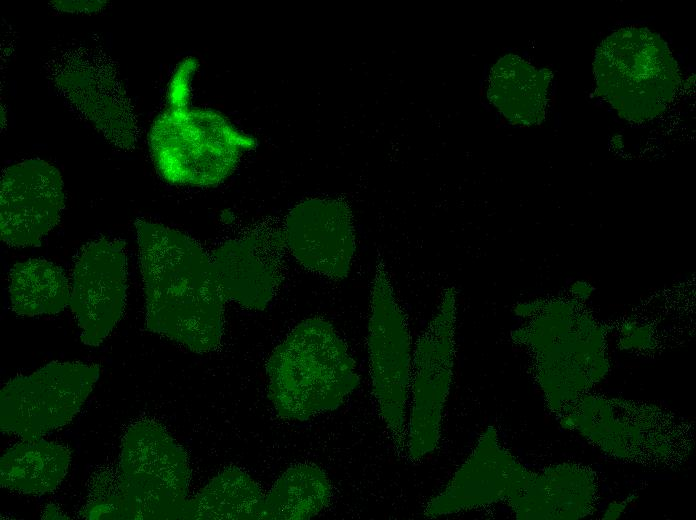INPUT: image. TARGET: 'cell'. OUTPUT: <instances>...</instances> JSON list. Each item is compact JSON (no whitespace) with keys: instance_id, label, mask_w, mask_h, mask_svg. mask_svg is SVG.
Listing matches in <instances>:
<instances>
[{"instance_id":"6da1fadb","label":"cell","mask_w":696,"mask_h":520,"mask_svg":"<svg viewBox=\"0 0 696 520\" xmlns=\"http://www.w3.org/2000/svg\"><path fill=\"white\" fill-rule=\"evenodd\" d=\"M146 298V326L191 351L220 346L224 305L211 255L184 233L135 222Z\"/></svg>"},{"instance_id":"7a4b0ae2","label":"cell","mask_w":696,"mask_h":520,"mask_svg":"<svg viewBox=\"0 0 696 520\" xmlns=\"http://www.w3.org/2000/svg\"><path fill=\"white\" fill-rule=\"evenodd\" d=\"M266 371L276 411L294 421L337 409L359 384L345 342L320 318L297 324L271 353Z\"/></svg>"},{"instance_id":"3957f363","label":"cell","mask_w":696,"mask_h":520,"mask_svg":"<svg viewBox=\"0 0 696 520\" xmlns=\"http://www.w3.org/2000/svg\"><path fill=\"white\" fill-rule=\"evenodd\" d=\"M252 145L220 114L180 105L159 115L149 134L158 173L170 183L194 187L223 182Z\"/></svg>"},{"instance_id":"277c9868","label":"cell","mask_w":696,"mask_h":520,"mask_svg":"<svg viewBox=\"0 0 696 520\" xmlns=\"http://www.w3.org/2000/svg\"><path fill=\"white\" fill-rule=\"evenodd\" d=\"M597 92L631 121L662 114L679 84L677 64L666 43L644 28H625L608 36L594 62Z\"/></svg>"},{"instance_id":"5b68a950","label":"cell","mask_w":696,"mask_h":520,"mask_svg":"<svg viewBox=\"0 0 696 520\" xmlns=\"http://www.w3.org/2000/svg\"><path fill=\"white\" fill-rule=\"evenodd\" d=\"M117 471L130 519H184L188 460L163 427L148 420L133 424Z\"/></svg>"},{"instance_id":"8992f818","label":"cell","mask_w":696,"mask_h":520,"mask_svg":"<svg viewBox=\"0 0 696 520\" xmlns=\"http://www.w3.org/2000/svg\"><path fill=\"white\" fill-rule=\"evenodd\" d=\"M456 292L443 291L437 309L413 349L405 445L420 461L439 444L455 359Z\"/></svg>"},{"instance_id":"52a82bcc","label":"cell","mask_w":696,"mask_h":520,"mask_svg":"<svg viewBox=\"0 0 696 520\" xmlns=\"http://www.w3.org/2000/svg\"><path fill=\"white\" fill-rule=\"evenodd\" d=\"M368 351L373 393L396 444L405 445L413 347L406 317L382 260L371 289Z\"/></svg>"},{"instance_id":"ba28073f","label":"cell","mask_w":696,"mask_h":520,"mask_svg":"<svg viewBox=\"0 0 696 520\" xmlns=\"http://www.w3.org/2000/svg\"><path fill=\"white\" fill-rule=\"evenodd\" d=\"M100 374L96 364L51 362L5 384L0 394V427L22 439L41 438L70 422Z\"/></svg>"},{"instance_id":"9c48e42d","label":"cell","mask_w":696,"mask_h":520,"mask_svg":"<svg viewBox=\"0 0 696 520\" xmlns=\"http://www.w3.org/2000/svg\"><path fill=\"white\" fill-rule=\"evenodd\" d=\"M126 290L124 243L106 238L88 243L73 268L69 304L84 344L97 346L111 333L122 317Z\"/></svg>"},{"instance_id":"30bf717a","label":"cell","mask_w":696,"mask_h":520,"mask_svg":"<svg viewBox=\"0 0 696 520\" xmlns=\"http://www.w3.org/2000/svg\"><path fill=\"white\" fill-rule=\"evenodd\" d=\"M63 180L52 164L29 159L5 169L0 183L1 240L12 247L39 246L59 223Z\"/></svg>"},{"instance_id":"8fae6325","label":"cell","mask_w":696,"mask_h":520,"mask_svg":"<svg viewBox=\"0 0 696 520\" xmlns=\"http://www.w3.org/2000/svg\"><path fill=\"white\" fill-rule=\"evenodd\" d=\"M286 250L283 232L273 228H257L218 246L211 258L226 300L264 309L284 277Z\"/></svg>"},{"instance_id":"7c38bea8","label":"cell","mask_w":696,"mask_h":520,"mask_svg":"<svg viewBox=\"0 0 696 520\" xmlns=\"http://www.w3.org/2000/svg\"><path fill=\"white\" fill-rule=\"evenodd\" d=\"M287 250L306 269L330 279L347 277L355 253V232L347 206L313 199L298 205L283 231Z\"/></svg>"},{"instance_id":"4fadbf2b","label":"cell","mask_w":696,"mask_h":520,"mask_svg":"<svg viewBox=\"0 0 696 520\" xmlns=\"http://www.w3.org/2000/svg\"><path fill=\"white\" fill-rule=\"evenodd\" d=\"M529 481L525 471L497 445L488 431L447 485L427 503L424 515L438 517L509 498L515 500Z\"/></svg>"},{"instance_id":"5bb4252c","label":"cell","mask_w":696,"mask_h":520,"mask_svg":"<svg viewBox=\"0 0 696 520\" xmlns=\"http://www.w3.org/2000/svg\"><path fill=\"white\" fill-rule=\"evenodd\" d=\"M59 89L74 107L122 149L136 142L134 115L115 75L98 60H69L56 76Z\"/></svg>"},{"instance_id":"9a60e30c","label":"cell","mask_w":696,"mask_h":520,"mask_svg":"<svg viewBox=\"0 0 696 520\" xmlns=\"http://www.w3.org/2000/svg\"><path fill=\"white\" fill-rule=\"evenodd\" d=\"M549 82L545 70L518 56L506 55L491 70L488 98L511 123L536 124L545 115Z\"/></svg>"},{"instance_id":"2e32d148","label":"cell","mask_w":696,"mask_h":520,"mask_svg":"<svg viewBox=\"0 0 696 520\" xmlns=\"http://www.w3.org/2000/svg\"><path fill=\"white\" fill-rule=\"evenodd\" d=\"M69 463L65 446L42 438L22 439L1 457L0 482L18 493H49L59 486Z\"/></svg>"},{"instance_id":"e0dca14e","label":"cell","mask_w":696,"mask_h":520,"mask_svg":"<svg viewBox=\"0 0 696 520\" xmlns=\"http://www.w3.org/2000/svg\"><path fill=\"white\" fill-rule=\"evenodd\" d=\"M71 283L64 270L45 259H27L9 273L12 310L22 316L52 315L70 304Z\"/></svg>"},{"instance_id":"ac0fdd59","label":"cell","mask_w":696,"mask_h":520,"mask_svg":"<svg viewBox=\"0 0 696 520\" xmlns=\"http://www.w3.org/2000/svg\"><path fill=\"white\" fill-rule=\"evenodd\" d=\"M332 495L322 469L301 464L289 468L263 496L257 519H308L327 507Z\"/></svg>"},{"instance_id":"d6986e66","label":"cell","mask_w":696,"mask_h":520,"mask_svg":"<svg viewBox=\"0 0 696 520\" xmlns=\"http://www.w3.org/2000/svg\"><path fill=\"white\" fill-rule=\"evenodd\" d=\"M263 496L249 475L226 469L188 500L184 519H257Z\"/></svg>"},{"instance_id":"ffe728a7","label":"cell","mask_w":696,"mask_h":520,"mask_svg":"<svg viewBox=\"0 0 696 520\" xmlns=\"http://www.w3.org/2000/svg\"><path fill=\"white\" fill-rule=\"evenodd\" d=\"M82 516L87 519H130L118 471L101 472L91 484Z\"/></svg>"},{"instance_id":"44dd1931","label":"cell","mask_w":696,"mask_h":520,"mask_svg":"<svg viewBox=\"0 0 696 520\" xmlns=\"http://www.w3.org/2000/svg\"><path fill=\"white\" fill-rule=\"evenodd\" d=\"M53 6L68 12H96L105 6L102 1H54Z\"/></svg>"},{"instance_id":"7402d4cb","label":"cell","mask_w":696,"mask_h":520,"mask_svg":"<svg viewBox=\"0 0 696 520\" xmlns=\"http://www.w3.org/2000/svg\"><path fill=\"white\" fill-rule=\"evenodd\" d=\"M44 518H50V519L57 518V519H60V518H62V517H61V514L59 513V511H58L56 508L50 506V507H47L46 512H45V514H44Z\"/></svg>"}]
</instances>
